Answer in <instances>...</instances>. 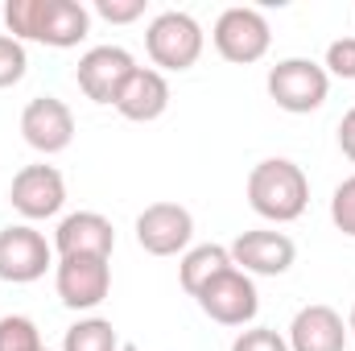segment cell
<instances>
[{
    "label": "cell",
    "mask_w": 355,
    "mask_h": 351,
    "mask_svg": "<svg viewBox=\"0 0 355 351\" xmlns=\"http://www.w3.org/2000/svg\"><path fill=\"white\" fill-rule=\"evenodd\" d=\"M4 25L21 46L42 42L50 50H71L91 33V12L79 0H8Z\"/></svg>",
    "instance_id": "1"
},
{
    "label": "cell",
    "mask_w": 355,
    "mask_h": 351,
    "mask_svg": "<svg viewBox=\"0 0 355 351\" xmlns=\"http://www.w3.org/2000/svg\"><path fill=\"white\" fill-rule=\"evenodd\" d=\"M248 207L268 223H293L310 207V178L289 157H265L248 174Z\"/></svg>",
    "instance_id": "2"
},
{
    "label": "cell",
    "mask_w": 355,
    "mask_h": 351,
    "mask_svg": "<svg viewBox=\"0 0 355 351\" xmlns=\"http://www.w3.org/2000/svg\"><path fill=\"white\" fill-rule=\"evenodd\" d=\"M268 99L289 112V116H310L327 103L331 95V75L322 71V62L314 58H281L265 79Z\"/></svg>",
    "instance_id": "3"
},
{
    "label": "cell",
    "mask_w": 355,
    "mask_h": 351,
    "mask_svg": "<svg viewBox=\"0 0 355 351\" xmlns=\"http://www.w3.org/2000/svg\"><path fill=\"white\" fill-rule=\"evenodd\" d=\"M202 42H207L202 25L182 8L157 12L145 29V50L153 58V71H190L202 58Z\"/></svg>",
    "instance_id": "4"
},
{
    "label": "cell",
    "mask_w": 355,
    "mask_h": 351,
    "mask_svg": "<svg viewBox=\"0 0 355 351\" xmlns=\"http://www.w3.org/2000/svg\"><path fill=\"white\" fill-rule=\"evenodd\" d=\"M211 42H215V50H219V58H227V62H236V67H252V62H261L268 54L272 29H268V21H265L261 8L236 4V8H223V12H219V21H215V29H211Z\"/></svg>",
    "instance_id": "5"
},
{
    "label": "cell",
    "mask_w": 355,
    "mask_h": 351,
    "mask_svg": "<svg viewBox=\"0 0 355 351\" xmlns=\"http://www.w3.org/2000/svg\"><path fill=\"white\" fill-rule=\"evenodd\" d=\"M46 268H54V244L33 223L0 228V281L29 285V281H42Z\"/></svg>",
    "instance_id": "6"
},
{
    "label": "cell",
    "mask_w": 355,
    "mask_h": 351,
    "mask_svg": "<svg viewBox=\"0 0 355 351\" xmlns=\"http://www.w3.org/2000/svg\"><path fill=\"white\" fill-rule=\"evenodd\" d=\"M198 310L219 323V327H248L261 310V293H257V281L240 268H227L219 273L211 285H202V293L194 298Z\"/></svg>",
    "instance_id": "7"
},
{
    "label": "cell",
    "mask_w": 355,
    "mask_h": 351,
    "mask_svg": "<svg viewBox=\"0 0 355 351\" xmlns=\"http://www.w3.org/2000/svg\"><path fill=\"white\" fill-rule=\"evenodd\" d=\"M8 203L21 219L37 223V219H54L62 207H67V178L58 174L54 166L37 162V166H25L17 170L12 186H8Z\"/></svg>",
    "instance_id": "8"
},
{
    "label": "cell",
    "mask_w": 355,
    "mask_h": 351,
    "mask_svg": "<svg viewBox=\"0 0 355 351\" xmlns=\"http://www.w3.org/2000/svg\"><path fill=\"white\" fill-rule=\"evenodd\" d=\"M54 289L67 310H95L112 293V264L107 257H58Z\"/></svg>",
    "instance_id": "9"
},
{
    "label": "cell",
    "mask_w": 355,
    "mask_h": 351,
    "mask_svg": "<svg viewBox=\"0 0 355 351\" xmlns=\"http://www.w3.org/2000/svg\"><path fill=\"white\" fill-rule=\"evenodd\" d=\"M21 137L42 157H54V153L71 149V141H75V112L58 95H37L21 112Z\"/></svg>",
    "instance_id": "10"
},
{
    "label": "cell",
    "mask_w": 355,
    "mask_h": 351,
    "mask_svg": "<svg viewBox=\"0 0 355 351\" xmlns=\"http://www.w3.org/2000/svg\"><path fill=\"white\" fill-rule=\"evenodd\" d=\"M194 240V215L182 203H149L137 215V244L149 257H178Z\"/></svg>",
    "instance_id": "11"
},
{
    "label": "cell",
    "mask_w": 355,
    "mask_h": 351,
    "mask_svg": "<svg viewBox=\"0 0 355 351\" xmlns=\"http://www.w3.org/2000/svg\"><path fill=\"white\" fill-rule=\"evenodd\" d=\"M132 71H137V58L124 46H91L75 67V83L91 103H116Z\"/></svg>",
    "instance_id": "12"
},
{
    "label": "cell",
    "mask_w": 355,
    "mask_h": 351,
    "mask_svg": "<svg viewBox=\"0 0 355 351\" xmlns=\"http://www.w3.org/2000/svg\"><path fill=\"white\" fill-rule=\"evenodd\" d=\"M227 252H232V264L240 273H248V277H281L297 261V244L285 232H268V228L240 232Z\"/></svg>",
    "instance_id": "13"
},
{
    "label": "cell",
    "mask_w": 355,
    "mask_h": 351,
    "mask_svg": "<svg viewBox=\"0 0 355 351\" xmlns=\"http://www.w3.org/2000/svg\"><path fill=\"white\" fill-rule=\"evenodd\" d=\"M285 343H289V351H347V323L339 310L314 302L293 314Z\"/></svg>",
    "instance_id": "14"
},
{
    "label": "cell",
    "mask_w": 355,
    "mask_h": 351,
    "mask_svg": "<svg viewBox=\"0 0 355 351\" xmlns=\"http://www.w3.org/2000/svg\"><path fill=\"white\" fill-rule=\"evenodd\" d=\"M112 248H116V228L99 211H75L54 232L58 257H107L112 261Z\"/></svg>",
    "instance_id": "15"
},
{
    "label": "cell",
    "mask_w": 355,
    "mask_h": 351,
    "mask_svg": "<svg viewBox=\"0 0 355 351\" xmlns=\"http://www.w3.org/2000/svg\"><path fill=\"white\" fill-rule=\"evenodd\" d=\"M112 108L124 120H137V124H149V120L166 116V108H170V83H166V75L153 71V67H137L128 75V83L120 87Z\"/></svg>",
    "instance_id": "16"
},
{
    "label": "cell",
    "mask_w": 355,
    "mask_h": 351,
    "mask_svg": "<svg viewBox=\"0 0 355 351\" xmlns=\"http://www.w3.org/2000/svg\"><path fill=\"white\" fill-rule=\"evenodd\" d=\"M227 268H236V264H232V252H227L223 244H198V248H186V252H182L178 281H182V289H186L190 298H198L202 285H211V281H215L219 273H227Z\"/></svg>",
    "instance_id": "17"
},
{
    "label": "cell",
    "mask_w": 355,
    "mask_h": 351,
    "mask_svg": "<svg viewBox=\"0 0 355 351\" xmlns=\"http://www.w3.org/2000/svg\"><path fill=\"white\" fill-rule=\"evenodd\" d=\"M62 351H120V335L107 318H79L62 335Z\"/></svg>",
    "instance_id": "18"
},
{
    "label": "cell",
    "mask_w": 355,
    "mask_h": 351,
    "mask_svg": "<svg viewBox=\"0 0 355 351\" xmlns=\"http://www.w3.org/2000/svg\"><path fill=\"white\" fill-rule=\"evenodd\" d=\"M0 351H46L37 323L25 314H4L0 318Z\"/></svg>",
    "instance_id": "19"
},
{
    "label": "cell",
    "mask_w": 355,
    "mask_h": 351,
    "mask_svg": "<svg viewBox=\"0 0 355 351\" xmlns=\"http://www.w3.org/2000/svg\"><path fill=\"white\" fill-rule=\"evenodd\" d=\"M25 71H29V54H25V46H21L17 37L0 33V91L17 87V83L25 79Z\"/></svg>",
    "instance_id": "20"
},
{
    "label": "cell",
    "mask_w": 355,
    "mask_h": 351,
    "mask_svg": "<svg viewBox=\"0 0 355 351\" xmlns=\"http://www.w3.org/2000/svg\"><path fill=\"white\" fill-rule=\"evenodd\" d=\"M331 223H335L343 236L355 240V174L343 178V182L335 186V194H331Z\"/></svg>",
    "instance_id": "21"
},
{
    "label": "cell",
    "mask_w": 355,
    "mask_h": 351,
    "mask_svg": "<svg viewBox=\"0 0 355 351\" xmlns=\"http://www.w3.org/2000/svg\"><path fill=\"white\" fill-rule=\"evenodd\" d=\"M232 351H289V343L272 327H248V331H240L232 339Z\"/></svg>",
    "instance_id": "22"
},
{
    "label": "cell",
    "mask_w": 355,
    "mask_h": 351,
    "mask_svg": "<svg viewBox=\"0 0 355 351\" xmlns=\"http://www.w3.org/2000/svg\"><path fill=\"white\" fill-rule=\"evenodd\" d=\"M322 71L335 75V79H355V37H339V42L327 46Z\"/></svg>",
    "instance_id": "23"
},
{
    "label": "cell",
    "mask_w": 355,
    "mask_h": 351,
    "mask_svg": "<svg viewBox=\"0 0 355 351\" xmlns=\"http://www.w3.org/2000/svg\"><path fill=\"white\" fill-rule=\"evenodd\" d=\"M95 12L107 25H132L145 17V0H95Z\"/></svg>",
    "instance_id": "24"
},
{
    "label": "cell",
    "mask_w": 355,
    "mask_h": 351,
    "mask_svg": "<svg viewBox=\"0 0 355 351\" xmlns=\"http://www.w3.org/2000/svg\"><path fill=\"white\" fill-rule=\"evenodd\" d=\"M339 149H343L347 162H355V108H347L343 120H339Z\"/></svg>",
    "instance_id": "25"
},
{
    "label": "cell",
    "mask_w": 355,
    "mask_h": 351,
    "mask_svg": "<svg viewBox=\"0 0 355 351\" xmlns=\"http://www.w3.org/2000/svg\"><path fill=\"white\" fill-rule=\"evenodd\" d=\"M347 335L355 339V306H352V314H347Z\"/></svg>",
    "instance_id": "26"
}]
</instances>
